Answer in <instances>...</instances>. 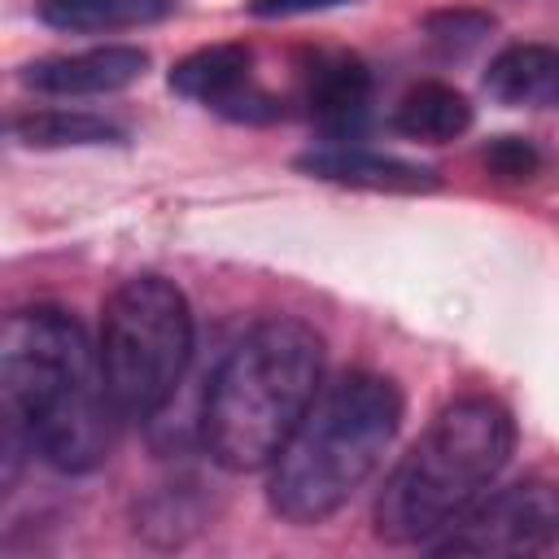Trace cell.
<instances>
[{"label": "cell", "instance_id": "obj_1", "mask_svg": "<svg viewBox=\"0 0 559 559\" xmlns=\"http://www.w3.org/2000/svg\"><path fill=\"white\" fill-rule=\"evenodd\" d=\"M0 415H4V480L22 450L48 467L96 472L118 437V402L109 393L100 349L83 323L57 306H26L0 332Z\"/></svg>", "mask_w": 559, "mask_h": 559}, {"label": "cell", "instance_id": "obj_2", "mask_svg": "<svg viewBox=\"0 0 559 559\" xmlns=\"http://www.w3.org/2000/svg\"><path fill=\"white\" fill-rule=\"evenodd\" d=\"M323 389V336L293 314L258 319L218 362L201 402V445L223 472L280 459Z\"/></svg>", "mask_w": 559, "mask_h": 559}, {"label": "cell", "instance_id": "obj_3", "mask_svg": "<svg viewBox=\"0 0 559 559\" xmlns=\"http://www.w3.org/2000/svg\"><path fill=\"white\" fill-rule=\"evenodd\" d=\"M402 428V389L376 371H345L310 402L271 463V511L297 528L336 515L384 463Z\"/></svg>", "mask_w": 559, "mask_h": 559}, {"label": "cell", "instance_id": "obj_4", "mask_svg": "<svg viewBox=\"0 0 559 559\" xmlns=\"http://www.w3.org/2000/svg\"><path fill=\"white\" fill-rule=\"evenodd\" d=\"M515 419L493 397H459L397 459L380 498L376 533L393 546H428L511 463Z\"/></svg>", "mask_w": 559, "mask_h": 559}, {"label": "cell", "instance_id": "obj_5", "mask_svg": "<svg viewBox=\"0 0 559 559\" xmlns=\"http://www.w3.org/2000/svg\"><path fill=\"white\" fill-rule=\"evenodd\" d=\"M96 349L122 419H153L192 362L188 297L162 275L122 280L105 297Z\"/></svg>", "mask_w": 559, "mask_h": 559}, {"label": "cell", "instance_id": "obj_6", "mask_svg": "<svg viewBox=\"0 0 559 559\" xmlns=\"http://www.w3.org/2000/svg\"><path fill=\"white\" fill-rule=\"evenodd\" d=\"M550 546H559V485L537 476L476 498L428 542L432 555H542Z\"/></svg>", "mask_w": 559, "mask_h": 559}, {"label": "cell", "instance_id": "obj_7", "mask_svg": "<svg viewBox=\"0 0 559 559\" xmlns=\"http://www.w3.org/2000/svg\"><path fill=\"white\" fill-rule=\"evenodd\" d=\"M170 92L210 105L231 122H271L280 114L275 96L253 83V52L245 44H210L188 52L170 70Z\"/></svg>", "mask_w": 559, "mask_h": 559}, {"label": "cell", "instance_id": "obj_8", "mask_svg": "<svg viewBox=\"0 0 559 559\" xmlns=\"http://www.w3.org/2000/svg\"><path fill=\"white\" fill-rule=\"evenodd\" d=\"M148 74V52L131 44H105L87 52L44 57L22 66V83L44 96H109Z\"/></svg>", "mask_w": 559, "mask_h": 559}, {"label": "cell", "instance_id": "obj_9", "mask_svg": "<svg viewBox=\"0 0 559 559\" xmlns=\"http://www.w3.org/2000/svg\"><path fill=\"white\" fill-rule=\"evenodd\" d=\"M297 170H306L310 179L323 183H345V188H362V192H437L441 175L432 166L393 157V153H376V148H358V144H323L310 148L293 162Z\"/></svg>", "mask_w": 559, "mask_h": 559}, {"label": "cell", "instance_id": "obj_10", "mask_svg": "<svg viewBox=\"0 0 559 559\" xmlns=\"http://www.w3.org/2000/svg\"><path fill=\"white\" fill-rule=\"evenodd\" d=\"M306 105L319 131H328L336 144L345 135H358L371 109V70L358 57H319L306 79Z\"/></svg>", "mask_w": 559, "mask_h": 559}, {"label": "cell", "instance_id": "obj_11", "mask_svg": "<svg viewBox=\"0 0 559 559\" xmlns=\"http://www.w3.org/2000/svg\"><path fill=\"white\" fill-rule=\"evenodd\" d=\"M485 92L498 105H550L559 100V52L546 44H511L485 70Z\"/></svg>", "mask_w": 559, "mask_h": 559}, {"label": "cell", "instance_id": "obj_12", "mask_svg": "<svg viewBox=\"0 0 559 559\" xmlns=\"http://www.w3.org/2000/svg\"><path fill=\"white\" fill-rule=\"evenodd\" d=\"M9 135L26 148H96V144H127V131L100 114L83 109H31L9 122Z\"/></svg>", "mask_w": 559, "mask_h": 559}, {"label": "cell", "instance_id": "obj_13", "mask_svg": "<svg viewBox=\"0 0 559 559\" xmlns=\"http://www.w3.org/2000/svg\"><path fill=\"white\" fill-rule=\"evenodd\" d=\"M170 13L175 0H39V17L52 31H70V35L153 26Z\"/></svg>", "mask_w": 559, "mask_h": 559}, {"label": "cell", "instance_id": "obj_14", "mask_svg": "<svg viewBox=\"0 0 559 559\" xmlns=\"http://www.w3.org/2000/svg\"><path fill=\"white\" fill-rule=\"evenodd\" d=\"M393 127L411 140H424V144H445V140H459L467 127H472V105L463 92H454L450 83H419L411 87L397 109H393Z\"/></svg>", "mask_w": 559, "mask_h": 559}, {"label": "cell", "instance_id": "obj_15", "mask_svg": "<svg viewBox=\"0 0 559 559\" xmlns=\"http://www.w3.org/2000/svg\"><path fill=\"white\" fill-rule=\"evenodd\" d=\"M493 31V17L480 9H437L424 17V39L445 52V57H463L472 48H480Z\"/></svg>", "mask_w": 559, "mask_h": 559}, {"label": "cell", "instance_id": "obj_16", "mask_svg": "<svg viewBox=\"0 0 559 559\" xmlns=\"http://www.w3.org/2000/svg\"><path fill=\"white\" fill-rule=\"evenodd\" d=\"M480 162H485V170H489L493 179H502V183H528V179L537 175V166H542V153H537V144L524 140V135H493V140L480 148Z\"/></svg>", "mask_w": 559, "mask_h": 559}, {"label": "cell", "instance_id": "obj_17", "mask_svg": "<svg viewBox=\"0 0 559 559\" xmlns=\"http://www.w3.org/2000/svg\"><path fill=\"white\" fill-rule=\"evenodd\" d=\"M354 0H249L253 17H301V13H328V9H345Z\"/></svg>", "mask_w": 559, "mask_h": 559}]
</instances>
